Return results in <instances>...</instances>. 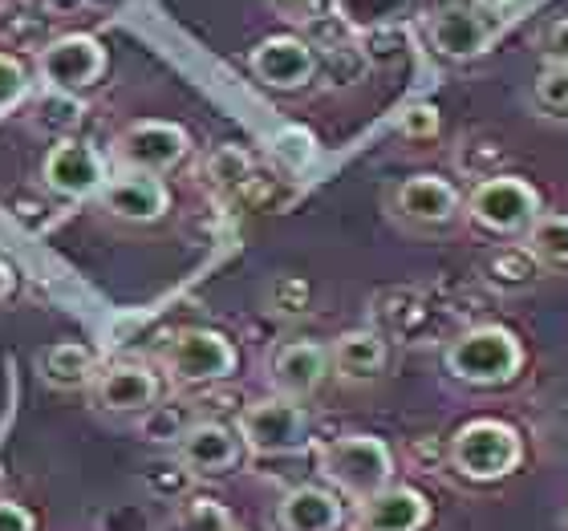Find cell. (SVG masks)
Wrapping results in <instances>:
<instances>
[{
    "label": "cell",
    "instance_id": "16",
    "mask_svg": "<svg viewBox=\"0 0 568 531\" xmlns=\"http://www.w3.org/2000/svg\"><path fill=\"white\" fill-rule=\"evenodd\" d=\"M362 531H423L430 523V503L415 487H382L362 499Z\"/></svg>",
    "mask_w": 568,
    "mask_h": 531
},
{
    "label": "cell",
    "instance_id": "1",
    "mask_svg": "<svg viewBox=\"0 0 568 531\" xmlns=\"http://www.w3.org/2000/svg\"><path fill=\"white\" fill-rule=\"evenodd\" d=\"M524 369V345L520 337L504 325H475L459 333L447 345V374L463 386H479V390H496L516 381Z\"/></svg>",
    "mask_w": 568,
    "mask_h": 531
},
{
    "label": "cell",
    "instance_id": "30",
    "mask_svg": "<svg viewBox=\"0 0 568 531\" xmlns=\"http://www.w3.org/2000/svg\"><path fill=\"white\" fill-rule=\"evenodd\" d=\"M24 90H29V73H24V65L12 53H0V110L17 106L24 98Z\"/></svg>",
    "mask_w": 568,
    "mask_h": 531
},
{
    "label": "cell",
    "instance_id": "20",
    "mask_svg": "<svg viewBox=\"0 0 568 531\" xmlns=\"http://www.w3.org/2000/svg\"><path fill=\"white\" fill-rule=\"evenodd\" d=\"M418 0H337L333 17L349 29V33H382V29H398L406 17H415Z\"/></svg>",
    "mask_w": 568,
    "mask_h": 531
},
{
    "label": "cell",
    "instance_id": "36",
    "mask_svg": "<svg viewBox=\"0 0 568 531\" xmlns=\"http://www.w3.org/2000/svg\"><path fill=\"white\" fill-rule=\"evenodd\" d=\"M565 528H568V511H565Z\"/></svg>",
    "mask_w": 568,
    "mask_h": 531
},
{
    "label": "cell",
    "instance_id": "23",
    "mask_svg": "<svg viewBox=\"0 0 568 531\" xmlns=\"http://www.w3.org/2000/svg\"><path fill=\"white\" fill-rule=\"evenodd\" d=\"M524 248L532 252V261L540 268L568 272V215H540L524 232Z\"/></svg>",
    "mask_w": 568,
    "mask_h": 531
},
{
    "label": "cell",
    "instance_id": "12",
    "mask_svg": "<svg viewBox=\"0 0 568 531\" xmlns=\"http://www.w3.org/2000/svg\"><path fill=\"white\" fill-rule=\"evenodd\" d=\"M98 200H102V207H106L110 215H119V219H126V224H154V219H163L166 215L171 195H166L163 178L119 171L114 178L102 183Z\"/></svg>",
    "mask_w": 568,
    "mask_h": 531
},
{
    "label": "cell",
    "instance_id": "21",
    "mask_svg": "<svg viewBox=\"0 0 568 531\" xmlns=\"http://www.w3.org/2000/svg\"><path fill=\"white\" fill-rule=\"evenodd\" d=\"M37 374L53 390H82L85 381H94V354L78 341L49 345L45 354L37 357Z\"/></svg>",
    "mask_w": 568,
    "mask_h": 531
},
{
    "label": "cell",
    "instance_id": "14",
    "mask_svg": "<svg viewBox=\"0 0 568 531\" xmlns=\"http://www.w3.org/2000/svg\"><path fill=\"white\" fill-rule=\"evenodd\" d=\"M240 435L227 422H191L179 435V462L191 474H224L240 462Z\"/></svg>",
    "mask_w": 568,
    "mask_h": 531
},
{
    "label": "cell",
    "instance_id": "11",
    "mask_svg": "<svg viewBox=\"0 0 568 531\" xmlns=\"http://www.w3.org/2000/svg\"><path fill=\"white\" fill-rule=\"evenodd\" d=\"M426 37H430V45H435L447 61H471L491 45L496 24L487 21L479 9L447 4V9H438L435 17L426 21Z\"/></svg>",
    "mask_w": 568,
    "mask_h": 531
},
{
    "label": "cell",
    "instance_id": "10",
    "mask_svg": "<svg viewBox=\"0 0 568 531\" xmlns=\"http://www.w3.org/2000/svg\"><path fill=\"white\" fill-rule=\"evenodd\" d=\"M252 73L268 90H301L317 78V49L305 37L276 33L252 49Z\"/></svg>",
    "mask_w": 568,
    "mask_h": 531
},
{
    "label": "cell",
    "instance_id": "8",
    "mask_svg": "<svg viewBox=\"0 0 568 531\" xmlns=\"http://www.w3.org/2000/svg\"><path fill=\"white\" fill-rule=\"evenodd\" d=\"M102 73H106V45L90 33H65L37 53V78L45 82L49 94L90 90Z\"/></svg>",
    "mask_w": 568,
    "mask_h": 531
},
{
    "label": "cell",
    "instance_id": "5",
    "mask_svg": "<svg viewBox=\"0 0 568 531\" xmlns=\"http://www.w3.org/2000/svg\"><path fill=\"white\" fill-rule=\"evenodd\" d=\"M191 151V139L179 122H163V119H146V122H131L126 131L114 134L110 142V154L119 171H131V175H166L171 166L183 163V154Z\"/></svg>",
    "mask_w": 568,
    "mask_h": 531
},
{
    "label": "cell",
    "instance_id": "35",
    "mask_svg": "<svg viewBox=\"0 0 568 531\" xmlns=\"http://www.w3.org/2000/svg\"><path fill=\"white\" fill-rule=\"evenodd\" d=\"M12 284H17V276H12V268L4 261H0V300L12 293Z\"/></svg>",
    "mask_w": 568,
    "mask_h": 531
},
{
    "label": "cell",
    "instance_id": "37",
    "mask_svg": "<svg viewBox=\"0 0 568 531\" xmlns=\"http://www.w3.org/2000/svg\"><path fill=\"white\" fill-rule=\"evenodd\" d=\"M232 531H236V528H232Z\"/></svg>",
    "mask_w": 568,
    "mask_h": 531
},
{
    "label": "cell",
    "instance_id": "26",
    "mask_svg": "<svg viewBox=\"0 0 568 531\" xmlns=\"http://www.w3.org/2000/svg\"><path fill=\"white\" fill-rule=\"evenodd\" d=\"M325 61V70L337 85H354L366 73V49H357L354 41H337L325 49V58H317V65Z\"/></svg>",
    "mask_w": 568,
    "mask_h": 531
},
{
    "label": "cell",
    "instance_id": "25",
    "mask_svg": "<svg viewBox=\"0 0 568 531\" xmlns=\"http://www.w3.org/2000/svg\"><path fill=\"white\" fill-rule=\"evenodd\" d=\"M532 102L545 110L548 119H568V65H560V61H548L545 70L536 73Z\"/></svg>",
    "mask_w": 568,
    "mask_h": 531
},
{
    "label": "cell",
    "instance_id": "7",
    "mask_svg": "<svg viewBox=\"0 0 568 531\" xmlns=\"http://www.w3.org/2000/svg\"><path fill=\"white\" fill-rule=\"evenodd\" d=\"M163 366L179 386H212V381H224L236 374L240 357L236 345L227 341L224 333L183 329L175 333V341L166 345Z\"/></svg>",
    "mask_w": 568,
    "mask_h": 531
},
{
    "label": "cell",
    "instance_id": "32",
    "mask_svg": "<svg viewBox=\"0 0 568 531\" xmlns=\"http://www.w3.org/2000/svg\"><path fill=\"white\" fill-rule=\"evenodd\" d=\"M398 131L406 134V139H435L438 134V110L435 106H410L403 114V122H398Z\"/></svg>",
    "mask_w": 568,
    "mask_h": 531
},
{
    "label": "cell",
    "instance_id": "28",
    "mask_svg": "<svg viewBox=\"0 0 568 531\" xmlns=\"http://www.w3.org/2000/svg\"><path fill=\"white\" fill-rule=\"evenodd\" d=\"M273 154L288 171H301V166H308V159H313V134L301 131V126H288V131H281L273 139Z\"/></svg>",
    "mask_w": 568,
    "mask_h": 531
},
{
    "label": "cell",
    "instance_id": "24",
    "mask_svg": "<svg viewBox=\"0 0 568 531\" xmlns=\"http://www.w3.org/2000/svg\"><path fill=\"white\" fill-rule=\"evenodd\" d=\"M159 531H232V515L215 499H187Z\"/></svg>",
    "mask_w": 568,
    "mask_h": 531
},
{
    "label": "cell",
    "instance_id": "4",
    "mask_svg": "<svg viewBox=\"0 0 568 531\" xmlns=\"http://www.w3.org/2000/svg\"><path fill=\"white\" fill-rule=\"evenodd\" d=\"M467 215L475 227H484L491 236H524L540 219V195L520 175H491L475 183Z\"/></svg>",
    "mask_w": 568,
    "mask_h": 531
},
{
    "label": "cell",
    "instance_id": "3",
    "mask_svg": "<svg viewBox=\"0 0 568 531\" xmlns=\"http://www.w3.org/2000/svg\"><path fill=\"white\" fill-rule=\"evenodd\" d=\"M321 474L357 503L378 496L394 479V450L374 435H342L321 447Z\"/></svg>",
    "mask_w": 568,
    "mask_h": 531
},
{
    "label": "cell",
    "instance_id": "19",
    "mask_svg": "<svg viewBox=\"0 0 568 531\" xmlns=\"http://www.w3.org/2000/svg\"><path fill=\"white\" fill-rule=\"evenodd\" d=\"M329 366L337 369L342 381H374L386 369V341L374 329H349L342 333L329 349Z\"/></svg>",
    "mask_w": 568,
    "mask_h": 531
},
{
    "label": "cell",
    "instance_id": "18",
    "mask_svg": "<svg viewBox=\"0 0 568 531\" xmlns=\"http://www.w3.org/2000/svg\"><path fill=\"white\" fill-rule=\"evenodd\" d=\"M281 531H337L342 528V499L325 487H293L276 508Z\"/></svg>",
    "mask_w": 568,
    "mask_h": 531
},
{
    "label": "cell",
    "instance_id": "17",
    "mask_svg": "<svg viewBox=\"0 0 568 531\" xmlns=\"http://www.w3.org/2000/svg\"><path fill=\"white\" fill-rule=\"evenodd\" d=\"M94 398L110 413H146L159 401V378L146 366H114L94 381Z\"/></svg>",
    "mask_w": 568,
    "mask_h": 531
},
{
    "label": "cell",
    "instance_id": "2",
    "mask_svg": "<svg viewBox=\"0 0 568 531\" xmlns=\"http://www.w3.org/2000/svg\"><path fill=\"white\" fill-rule=\"evenodd\" d=\"M447 459L471 483H499L520 467L524 438L516 426L499 422V418H471L450 435Z\"/></svg>",
    "mask_w": 568,
    "mask_h": 531
},
{
    "label": "cell",
    "instance_id": "22",
    "mask_svg": "<svg viewBox=\"0 0 568 531\" xmlns=\"http://www.w3.org/2000/svg\"><path fill=\"white\" fill-rule=\"evenodd\" d=\"M536 276H540V264L532 261V252L524 244H508V248H496L484 261V280L496 288V293H524L532 288Z\"/></svg>",
    "mask_w": 568,
    "mask_h": 531
},
{
    "label": "cell",
    "instance_id": "6",
    "mask_svg": "<svg viewBox=\"0 0 568 531\" xmlns=\"http://www.w3.org/2000/svg\"><path fill=\"white\" fill-rule=\"evenodd\" d=\"M236 435L252 455H264V459L296 455L308 447V413L301 401L276 394V398L252 401L248 410L240 413Z\"/></svg>",
    "mask_w": 568,
    "mask_h": 531
},
{
    "label": "cell",
    "instance_id": "34",
    "mask_svg": "<svg viewBox=\"0 0 568 531\" xmlns=\"http://www.w3.org/2000/svg\"><path fill=\"white\" fill-rule=\"evenodd\" d=\"M33 515L21 503H0V531H33Z\"/></svg>",
    "mask_w": 568,
    "mask_h": 531
},
{
    "label": "cell",
    "instance_id": "29",
    "mask_svg": "<svg viewBox=\"0 0 568 531\" xmlns=\"http://www.w3.org/2000/svg\"><path fill=\"white\" fill-rule=\"evenodd\" d=\"M273 4L284 21H296V24H305V29H313V24L329 21L337 0H273Z\"/></svg>",
    "mask_w": 568,
    "mask_h": 531
},
{
    "label": "cell",
    "instance_id": "15",
    "mask_svg": "<svg viewBox=\"0 0 568 531\" xmlns=\"http://www.w3.org/2000/svg\"><path fill=\"white\" fill-rule=\"evenodd\" d=\"M329 374V349L317 341H288L273 357V386L281 398H308Z\"/></svg>",
    "mask_w": 568,
    "mask_h": 531
},
{
    "label": "cell",
    "instance_id": "9",
    "mask_svg": "<svg viewBox=\"0 0 568 531\" xmlns=\"http://www.w3.org/2000/svg\"><path fill=\"white\" fill-rule=\"evenodd\" d=\"M45 187L61 200H90L106 183V159L82 139H58L41 163Z\"/></svg>",
    "mask_w": 568,
    "mask_h": 531
},
{
    "label": "cell",
    "instance_id": "31",
    "mask_svg": "<svg viewBox=\"0 0 568 531\" xmlns=\"http://www.w3.org/2000/svg\"><path fill=\"white\" fill-rule=\"evenodd\" d=\"M212 178L220 187H236L248 178V154L236 151V146H224V151L212 159Z\"/></svg>",
    "mask_w": 568,
    "mask_h": 531
},
{
    "label": "cell",
    "instance_id": "13",
    "mask_svg": "<svg viewBox=\"0 0 568 531\" xmlns=\"http://www.w3.org/2000/svg\"><path fill=\"white\" fill-rule=\"evenodd\" d=\"M394 212L403 215L406 224L443 227L459 215V191L443 175H410L394 191Z\"/></svg>",
    "mask_w": 568,
    "mask_h": 531
},
{
    "label": "cell",
    "instance_id": "27",
    "mask_svg": "<svg viewBox=\"0 0 568 531\" xmlns=\"http://www.w3.org/2000/svg\"><path fill=\"white\" fill-rule=\"evenodd\" d=\"M146 487L159 499H183L191 487V471L183 462H163V467H146Z\"/></svg>",
    "mask_w": 568,
    "mask_h": 531
},
{
    "label": "cell",
    "instance_id": "33",
    "mask_svg": "<svg viewBox=\"0 0 568 531\" xmlns=\"http://www.w3.org/2000/svg\"><path fill=\"white\" fill-rule=\"evenodd\" d=\"M545 49H548V61H560L568 65V17H560L545 37Z\"/></svg>",
    "mask_w": 568,
    "mask_h": 531
}]
</instances>
